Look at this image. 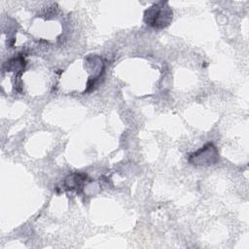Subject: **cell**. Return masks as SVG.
Here are the masks:
<instances>
[{"label": "cell", "instance_id": "cell-1", "mask_svg": "<svg viewBox=\"0 0 249 249\" xmlns=\"http://www.w3.org/2000/svg\"><path fill=\"white\" fill-rule=\"evenodd\" d=\"M171 18L172 12L167 7V4L163 2L155 4L145 12V21L156 28H162L168 25Z\"/></svg>", "mask_w": 249, "mask_h": 249}, {"label": "cell", "instance_id": "cell-2", "mask_svg": "<svg viewBox=\"0 0 249 249\" xmlns=\"http://www.w3.org/2000/svg\"><path fill=\"white\" fill-rule=\"evenodd\" d=\"M219 160V153L212 143L205 144L202 148L189 157V161L194 165H211Z\"/></svg>", "mask_w": 249, "mask_h": 249}]
</instances>
